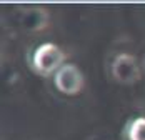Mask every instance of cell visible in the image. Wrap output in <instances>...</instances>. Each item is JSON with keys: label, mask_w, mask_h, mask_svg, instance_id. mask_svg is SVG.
<instances>
[{"label": "cell", "mask_w": 145, "mask_h": 140, "mask_svg": "<svg viewBox=\"0 0 145 140\" xmlns=\"http://www.w3.org/2000/svg\"><path fill=\"white\" fill-rule=\"evenodd\" d=\"M65 58H67L65 52L58 45L45 42L33 50V54H32V69L40 77H50V75H55L58 69L67 63Z\"/></svg>", "instance_id": "obj_1"}, {"label": "cell", "mask_w": 145, "mask_h": 140, "mask_svg": "<svg viewBox=\"0 0 145 140\" xmlns=\"http://www.w3.org/2000/svg\"><path fill=\"white\" fill-rule=\"evenodd\" d=\"M54 84L58 92H62L65 95H77L82 92L85 79H84L82 70L75 63H65L54 75Z\"/></svg>", "instance_id": "obj_2"}, {"label": "cell", "mask_w": 145, "mask_h": 140, "mask_svg": "<svg viewBox=\"0 0 145 140\" xmlns=\"http://www.w3.org/2000/svg\"><path fill=\"white\" fill-rule=\"evenodd\" d=\"M127 139L129 140H145V117L133 118L127 128Z\"/></svg>", "instance_id": "obj_4"}, {"label": "cell", "mask_w": 145, "mask_h": 140, "mask_svg": "<svg viewBox=\"0 0 145 140\" xmlns=\"http://www.w3.org/2000/svg\"><path fill=\"white\" fill-rule=\"evenodd\" d=\"M112 75L120 84H135L140 79V67L135 55L129 52H120L118 55H115L112 62Z\"/></svg>", "instance_id": "obj_3"}]
</instances>
